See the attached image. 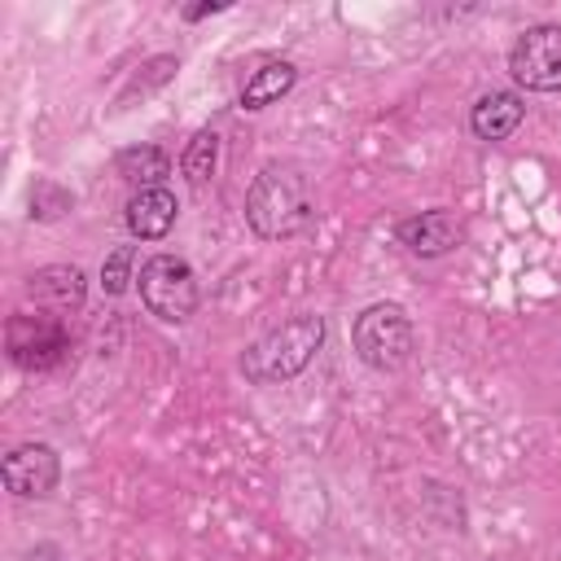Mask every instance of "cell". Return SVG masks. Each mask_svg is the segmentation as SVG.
Wrapping results in <instances>:
<instances>
[{"label":"cell","mask_w":561,"mask_h":561,"mask_svg":"<svg viewBox=\"0 0 561 561\" xmlns=\"http://www.w3.org/2000/svg\"><path fill=\"white\" fill-rule=\"evenodd\" d=\"M311 184L294 162H267L245 188V224L263 241H289L311 224Z\"/></svg>","instance_id":"obj_1"},{"label":"cell","mask_w":561,"mask_h":561,"mask_svg":"<svg viewBox=\"0 0 561 561\" xmlns=\"http://www.w3.org/2000/svg\"><path fill=\"white\" fill-rule=\"evenodd\" d=\"M320 342H324V320L320 316H294V320L267 329L263 337H254L245 346L241 373L254 386H280V381L298 377L316 359Z\"/></svg>","instance_id":"obj_2"},{"label":"cell","mask_w":561,"mask_h":561,"mask_svg":"<svg viewBox=\"0 0 561 561\" xmlns=\"http://www.w3.org/2000/svg\"><path fill=\"white\" fill-rule=\"evenodd\" d=\"M351 346L355 355L377 373H399L412 359L416 333L399 302H373L351 320Z\"/></svg>","instance_id":"obj_3"},{"label":"cell","mask_w":561,"mask_h":561,"mask_svg":"<svg viewBox=\"0 0 561 561\" xmlns=\"http://www.w3.org/2000/svg\"><path fill=\"white\" fill-rule=\"evenodd\" d=\"M136 289H140V302L149 307V316H158L162 324H184L197 311V276L180 254L145 259Z\"/></svg>","instance_id":"obj_4"},{"label":"cell","mask_w":561,"mask_h":561,"mask_svg":"<svg viewBox=\"0 0 561 561\" xmlns=\"http://www.w3.org/2000/svg\"><path fill=\"white\" fill-rule=\"evenodd\" d=\"M4 346H9V359L26 373H44L53 364L66 359L70 351V333H66V320L53 316V311H13L9 324H4Z\"/></svg>","instance_id":"obj_5"},{"label":"cell","mask_w":561,"mask_h":561,"mask_svg":"<svg viewBox=\"0 0 561 561\" xmlns=\"http://www.w3.org/2000/svg\"><path fill=\"white\" fill-rule=\"evenodd\" d=\"M508 75L526 92H561V26H526L508 53Z\"/></svg>","instance_id":"obj_6"},{"label":"cell","mask_w":561,"mask_h":561,"mask_svg":"<svg viewBox=\"0 0 561 561\" xmlns=\"http://www.w3.org/2000/svg\"><path fill=\"white\" fill-rule=\"evenodd\" d=\"M0 473H4V486L18 500H44V495H53V486L61 478V460L48 443H18L4 456Z\"/></svg>","instance_id":"obj_7"},{"label":"cell","mask_w":561,"mask_h":561,"mask_svg":"<svg viewBox=\"0 0 561 561\" xmlns=\"http://www.w3.org/2000/svg\"><path fill=\"white\" fill-rule=\"evenodd\" d=\"M26 298L39 307V311H53V316H70L83 307L88 298V280L75 263H48L39 272L26 276Z\"/></svg>","instance_id":"obj_8"},{"label":"cell","mask_w":561,"mask_h":561,"mask_svg":"<svg viewBox=\"0 0 561 561\" xmlns=\"http://www.w3.org/2000/svg\"><path fill=\"white\" fill-rule=\"evenodd\" d=\"M394 237H399L416 259H443L447 250L460 245L465 228H460L456 210H443V206H438V210H421V215L403 219V224L394 228Z\"/></svg>","instance_id":"obj_9"},{"label":"cell","mask_w":561,"mask_h":561,"mask_svg":"<svg viewBox=\"0 0 561 561\" xmlns=\"http://www.w3.org/2000/svg\"><path fill=\"white\" fill-rule=\"evenodd\" d=\"M175 193L171 188H136L131 202H127V232L140 237V241H162L175 224Z\"/></svg>","instance_id":"obj_10"},{"label":"cell","mask_w":561,"mask_h":561,"mask_svg":"<svg viewBox=\"0 0 561 561\" xmlns=\"http://www.w3.org/2000/svg\"><path fill=\"white\" fill-rule=\"evenodd\" d=\"M526 118V105L517 92H482L469 110V127L478 140H508Z\"/></svg>","instance_id":"obj_11"},{"label":"cell","mask_w":561,"mask_h":561,"mask_svg":"<svg viewBox=\"0 0 561 561\" xmlns=\"http://www.w3.org/2000/svg\"><path fill=\"white\" fill-rule=\"evenodd\" d=\"M298 83V66L294 61H263L250 79H245V88H241V110H263V105H272V101H280L289 88Z\"/></svg>","instance_id":"obj_12"},{"label":"cell","mask_w":561,"mask_h":561,"mask_svg":"<svg viewBox=\"0 0 561 561\" xmlns=\"http://www.w3.org/2000/svg\"><path fill=\"white\" fill-rule=\"evenodd\" d=\"M114 171L136 188H162V180L171 175V158L158 145H127V149H118Z\"/></svg>","instance_id":"obj_13"},{"label":"cell","mask_w":561,"mask_h":561,"mask_svg":"<svg viewBox=\"0 0 561 561\" xmlns=\"http://www.w3.org/2000/svg\"><path fill=\"white\" fill-rule=\"evenodd\" d=\"M215 167H219V136L210 127H202L188 145H184V158H180V171L193 188H206L215 180Z\"/></svg>","instance_id":"obj_14"},{"label":"cell","mask_w":561,"mask_h":561,"mask_svg":"<svg viewBox=\"0 0 561 561\" xmlns=\"http://www.w3.org/2000/svg\"><path fill=\"white\" fill-rule=\"evenodd\" d=\"M70 210V193L53 180H35L31 188V219H61Z\"/></svg>","instance_id":"obj_15"},{"label":"cell","mask_w":561,"mask_h":561,"mask_svg":"<svg viewBox=\"0 0 561 561\" xmlns=\"http://www.w3.org/2000/svg\"><path fill=\"white\" fill-rule=\"evenodd\" d=\"M175 70H180V61H175V57H153V61H145V66H140V75L131 79V88H127V92H123L118 101H131L136 92L145 96L149 88H162V83H167V79H171Z\"/></svg>","instance_id":"obj_16"},{"label":"cell","mask_w":561,"mask_h":561,"mask_svg":"<svg viewBox=\"0 0 561 561\" xmlns=\"http://www.w3.org/2000/svg\"><path fill=\"white\" fill-rule=\"evenodd\" d=\"M131 280H136V276H131V245H118V250L101 263V289H105V294H123Z\"/></svg>","instance_id":"obj_17"},{"label":"cell","mask_w":561,"mask_h":561,"mask_svg":"<svg viewBox=\"0 0 561 561\" xmlns=\"http://www.w3.org/2000/svg\"><path fill=\"white\" fill-rule=\"evenodd\" d=\"M219 9H224V0H210V4H188V9H184V18H188V22H197V18L219 13Z\"/></svg>","instance_id":"obj_18"}]
</instances>
